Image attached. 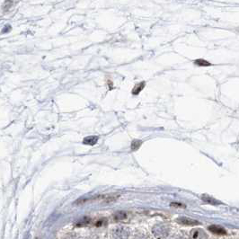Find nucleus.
I'll use <instances>...</instances> for the list:
<instances>
[{
	"label": "nucleus",
	"instance_id": "nucleus-5",
	"mask_svg": "<svg viewBox=\"0 0 239 239\" xmlns=\"http://www.w3.org/2000/svg\"><path fill=\"white\" fill-rule=\"evenodd\" d=\"M201 200L203 201L208 203V204H211V205H219V204H221L220 201L217 200L213 197H211V196H208V195H205V194L201 196Z\"/></svg>",
	"mask_w": 239,
	"mask_h": 239
},
{
	"label": "nucleus",
	"instance_id": "nucleus-6",
	"mask_svg": "<svg viewBox=\"0 0 239 239\" xmlns=\"http://www.w3.org/2000/svg\"><path fill=\"white\" fill-rule=\"evenodd\" d=\"M128 215L126 212L124 211H117L114 215H113V219L115 221H121V220H125L127 219Z\"/></svg>",
	"mask_w": 239,
	"mask_h": 239
},
{
	"label": "nucleus",
	"instance_id": "nucleus-4",
	"mask_svg": "<svg viewBox=\"0 0 239 239\" xmlns=\"http://www.w3.org/2000/svg\"><path fill=\"white\" fill-rule=\"evenodd\" d=\"M98 138H99L97 136H88V137L84 138L83 143L85 145H88V146H94L97 143Z\"/></svg>",
	"mask_w": 239,
	"mask_h": 239
},
{
	"label": "nucleus",
	"instance_id": "nucleus-9",
	"mask_svg": "<svg viewBox=\"0 0 239 239\" xmlns=\"http://www.w3.org/2000/svg\"><path fill=\"white\" fill-rule=\"evenodd\" d=\"M145 87V83L144 82H141L139 84H138L137 85L134 86L133 88V90H132V95H138L142 90H143V88Z\"/></svg>",
	"mask_w": 239,
	"mask_h": 239
},
{
	"label": "nucleus",
	"instance_id": "nucleus-11",
	"mask_svg": "<svg viewBox=\"0 0 239 239\" xmlns=\"http://www.w3.org/2000/svg\"><path fill=\"white\" fill-rule=\"evenodd\" d=\"M107 224V220L104 219V218H102V219H97L96 221H95L94 225L97 227H103Z\"/></svg>",
	"mask_w": 239,
	"mask_h": 239
},
{
	"label": "nucleus",
	"instance_id": "nucleus-7",
	"mask_svg": "<svg viewBox=\"0 0 239 239\" xmlns=\"http://www.w3.org/2000/svg\"><path fill=\"white\" fill-rule=\"evenodd\" d=\"M91 223V219L88 218V217H85V218H82L77 224H76V227H86L88 225H90Z\"/></svg>",
	"mask_w": 239,
	"mask_h": 239
},
{
	"label": "nucleus",
	"instance_id": "nucleus-1",
	"mask_svg": "<svg viewBox=\"0 0 239 239\" xmlns=\"http://www.w3.org/2000/svg\"><path fill=\"white\" fill-rule=\"evenodd\" d=\"M176 221H177L179 224L183 225V226H197V225L200 224L199 221L194 220V219H190V218H185V217L178 218Z\"/></svg>",
	"mask_w": 239,
	"mask_h": 239
},
{
	"label": "nucleus",
	"instance_id": "nucleus-13",
	"mask_svg": "<svg viewBox=\"0 0 239 239\" xmlns=\"http://www.w3.org/2000/svg\"><path fill=\"white\" fill-rule=\"evenodd\" d=\"M171 206L172 207H175V208H184L185 207L182 203H178V202H172L171 203Z\"/></svg>",
	"mask_w": 239,
	"mask_h": 239
},
{
	"label": "nucleus",
	"instance_id": "nucleus-2",
	"mask_svg": "<svg viewBox=\"0 0 239 239\" xmlns=\"http://www.w3.org/2000/svg\"><path fill=\"white\" fill-rule=\"evenodd\" d=\"M191 237L193 239H203V238H207L208 235L202 229L195 228L191 231Z\"/></svg>",
	"mask_w": 239,
	"mask_h": 239
},
{
	"label": "nucleus",
	"instance_id": "nucleus-12",
	"mask_svg": "<svg viewBox=\"0 0 239 239\" xmlns=\"http://www.w3.org/2000/svg\"><path fill=\"white\" fill-rule=\"evenodd\" d=\"M142 144V141L141 140H138V139H135L132 141L131 143V149L132 150H137V149L139 148V146H141Z\"/></svg>",
	"mask_w": 239,
	"mask_h": 239
},
{
	"label": "nucleus",
	"instance_id": "nucleus-8",
	"mask_svg": "<svg viewBox=\"0 0 239 239\" xmlns=\"http://www.w3.org/2000/svg\"><path fill=\"white\" fill-rule=\"evenodd\" d=\"M119 197H120L119 194H108V195H104L103 201V202H106V203H110V202H112V201L116 200Z\"/></svg>",
	"mask_w": 239,
	"mask_h": 239
},
{
	"label": "nucleus",
	"instance_id": "nucleus-3",
	"mask_svg": "<svg viewBox=\"0 0 239 239\" xmlns=\"http://www.w3.org/2000/svg\"><path fill=\"white\" fill-rule=\"evenodd\" d=\"M208 229L215 235H226L227 234V231L223 227H219V226H215V225L210 226L208 227Z\"/></svg>",
	"mask_w": 239,
	"mask_h": 239
},
{
	"label": "nucleus",
	"instance_id": "nucleus-10",
	"mask_svg": "<svg viewBox=\"0 0 239 239\" xmlns=\"http://www.w3.org/2000/svg\"><path fill=\"white\" fill-rule=\"evenodd\" d=\"M194 63L197 65V66H200V67H208V66H211V64L210 62H208L205 59H202V58H199V59H196L194 61Z\"/></svg>",
	"mask_w": 239,
	"mask_h": 239
}]
</instances>
